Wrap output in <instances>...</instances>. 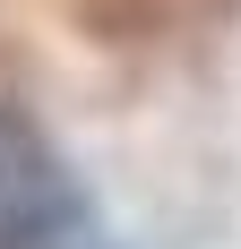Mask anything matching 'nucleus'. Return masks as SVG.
<instances>
[{
  "label": "nucleus",
  "instance_id": "nucleus-1",
  "mask_svg": "<svg viewBox=\"0 0 241 249\" xmlns=\"http://www.w3.org/2000/svg\"><path fill=\"white\" fill-rule=\"evenodd\" d=\"M95 224L86 180L26 103H0V249H78Z\"/></svg>",
  "mask_w": 241,
  "mask_h": 249
}]
</instances>
